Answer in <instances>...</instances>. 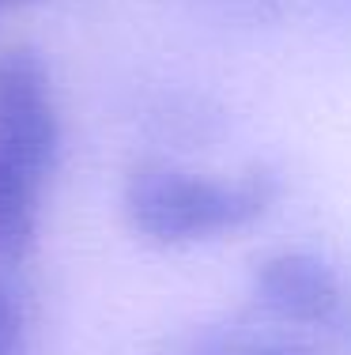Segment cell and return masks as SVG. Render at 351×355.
I'll list each match as a JSON object with an SVG mask.
<instances>
[{
	"label": "cell",
	"instance_id": "9",
	"mask_svg": "<svg viewBox=\"0 0 351 355\" xmlns=\"http://www.w3.org/2000/svg\"><path fill=\"white\" fill-rule=\"evenodd\" d=\"M4 4H27V0H4Z\"/></svg>",
	"mask_w": 351,
	"mask_h": 355
},
{
	"label": "cell",
	"instance_id": "3",
	"mask_svg": "<svg viewBox=\"0 0 351 355\" xmlns=\"http://www.w3.org/2000/svg\"><path fill=\"white\" fill-rule=\"evenodd\" d=\"M253 299L287 325H329L348 295L325 257L310 250H272L253 265Z\"/></svg>",
	"mask_w": 351,
	"mask_h": 355
},
{
	"label": "cell",
	"instance_id": "2",
	"mask_svg": "<svg viewBox=\"0 0 351 355\" xmlns=\"http://www.w3.org/2000/svg\"><path fill=\"white\" fill-rule=\"evenodd\" d=\"M0 148L49 182L61 155V110L46 61L30 46L0 53Z\"/></svg>",
	"mask_w": 351,
	"mask_h": 355
},
{
	"label": "cell",
	"instance_id": "1",
	"mask_svg": "<svg viewBox=\"0 0 351 355\" xmlns=\"http://www.w3.org/2000/svg\"><path fill=\"white\" fill-rule=\"evenodd\" d=\"M276 197L280 182L264 166L200 174L170 163H136L121 185V212L152 246H193L253 227Z\"/></svg>",
	"mask_w": 351,
	"mask_h": 355
},
{
	"label": "cell",
	"instance_id": "4",
	"mask_svg": "<svg viewBox=\"0 0 351 355\" xmlns=\"http://www.w3.org/2000/svg\"><path fill=\"white\" fill-rule=\"evenodd\" d=\"M42 182L8 148H0V268L27 257L38 234Z\"/></svg>",
	"mask_w": 351,
	"mask_h": 355
},
{
	"label": "cell",
	"instance_id": "5",
	"mask_svg": "<svg viewBox=\"0 0 351 355\" xmlns=\"http://www.w3.org/2000/svg\"><path fill=\"white\" fill-rule=\"evenodd\" d=\"M181 355H321L306 344L272 340V336H246V333H208L197 336Z\"/></svg>",
	"mask_w": 351,
	"mask_h": 355
},
{
	"label": "cell",
	"instance_id": "8",
	"mask_svg": "<svg viewBox=\"0 0 351 355\" xmlns=\"http://www.w3.org/2000/svg\"><path fill=\"white\" fill-rule=\"evenodd\" d=\"M314 4L321 8V12L336 23V27L351 31V0H314Z\"/></svg>",
	"mask_w": 351,
	"mask_h": 355
},
{
	"label": "cell",
	"instance_id": "6",
	"mask_svg": "<svg viewBox=\"0 0 351 355\" xmlns=\"http://www.w3.org/2000/svg\"><path fill=\"white\" fill-rule=\"evenodd\" d=\"M189 4L219 15V19L242 23V27H272V23L287 19L295 0H189Z\"/></svg>",
	"mask_w": 351,
	"mask_h": 355
},
{
	"label": "cell",
	"instance_id": "7",
	"mask_svg": "<svg viewBox=\"0 0 351 355\" xmlns=\"http://www.w3.org/2000/svg\"><path fill=\"white\" fill-rule=\"evenodd\" d=\"M0 355H27V310L4 268H0Z\"/></svg>",
	"mask_w": 351,
	"mask_h": 355
}]
</instances>
